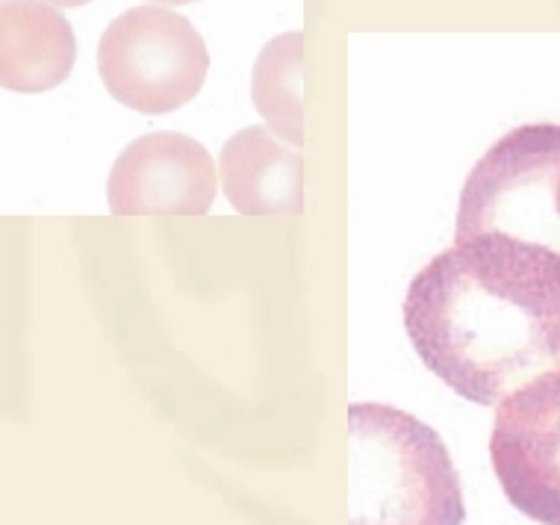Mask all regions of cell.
<instances>
[{"mask_svg":"<svg viewBox=\"0 0 560 525\" xmlns=\"http://www.w3.org/2000/svg\"><path fill=\"white\" fill-rule=\"evenodd\" d=\"M490 457L520 514L560 525V372H546L495 408Z\"/></svg>","mask_w":560,"mask_h":525,"instance_id":"5","label":"cell"},{"mask_svg":"<svg viewBox=\"0 0 560 525\" xmlns=\"http://www.w3.org/2000/svg\"><path fill=\"white\" fill-rule=\"evenodd\" d=\"M254 107L275 137L304 145V33L292 30L271 39L254 62Z\"/></svg>","mask_w":560,"mask_h":525,"instance_id":"9","label":"cell"},{"mask_svg":"<svg viewBox=\"0 0 560 525\" xmlns=\"http://www.w3.org/2000/svg\"><path fill=\"white\" fill-rule=\"evenodd\" d=\"M405 328L445 387L499 408L560 372V254L499 234L454 243L410 281Z\"/></svg>","mask_w":560,"mask_h":525,"instance_id":"1","label":"cell"},{"mask_svg":"<svg viewBox=\"0 0 560 525\" xmlns=\"http://www.w3.org/2000/svg\"><path fill=\"white\" fill-rule=\"evenodd\" d=\"M219 184L242 215L304 213V156L269 127H245L224 142Z\"/></svg>","mask_w":560,"mask_h":525,"instance_id":"7","label":"cell"},{"mask_svg":"<svg viewBox=\"0 0 560 525\" xmlns=\"http://www.w3.org/2000/svg\"><path fill=\"white\" fill-rule=\"evenodd\" d=\"M210 71L201 33L180 12L136 7L97 42V74L118 104L163 116L186 107Z\"/></svg>","mask_w":560,"mask_h":525,"instance_id":"4","label":"cell"},{"mask_svg":"<svg viewBox=\"0 0 560 525\" xmlns=\"http://www.w3.org/2000/svg\"><path fill=\"white\" fill-rule=\"evenodd\" d=\"M42 3H48V7H62V10H71V7H83L89 0H42Z\"/></svg>","mask_w":560,"mask_h":525,"instance_id":"10","label":"cell"},{"mask_svg":"<svg viewBox=\"0 0 560 525\" xmlns=\"http://www.w3.org/2000/svg\"><path fill=\"white\" fill-rule=\"evenodd\" d=\"M348 525H464L460 476L443 438L407 410L375 401L348 408Z\"/></svg>","mask_w":560,"mask_h":525,"instance_id":"2","label":"cell"},{"mask_svg":"<svg viewBox=\"0 0 560 525\" xmlns=\"http://www.w3.org/2000/svg\"><path fill=\"white\" fill-rule=\"evenodd\" d=\"M215 186V163L201 142L156 130L118 154L107 198L116 215H203L213 207Z\"/></svg>","mask_w":560,"mask_h":525,"instance_id":"6","label":"cell"},{"mask_svg":"<svg viewBox=\"0 0 560 525\" xmlns=\"http://www.w3.org/2000/svg\"><path fill=\"white\" fill-rule=\"evenodd\" d=\"M154 3H163V7H184V3H192V0H154Z\"/></svg>","mask_w":560,"mask_h":525,"instance_id":"11","label":"cell"},{"mask_svg":"<svg viewBox=\"0 0 560 525\" xmlns=\"http://www.w3.org/2000/svg\"><path fill=\"white\" fill-rule=\"evenodd\" d=\"M481 234L560 254V125L513 127L475 163L454 243Z\"/></svg>","mask_w":560,"mask_h":525,"instance_id":"3","label":"cell"},{"mask_svg":"<svg viewBox=\"0 0 560 525\" xmlns=\"http://www.w3.org/2000/svg\"><path fill=\"white\" fill-rule=\"evenodd\" d=\"M78 39L68 19L42 0H0V89L48 92L68 80Z\"/></svg>","mask_w":560,"mask_h":525,"instance_id":"8","label":"cell"}]
</instances>
